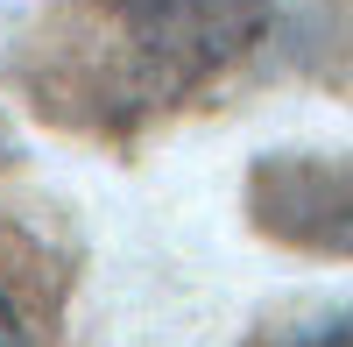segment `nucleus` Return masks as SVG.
I'll return each mask as SVG.
<instances>
[{
  "mask_svg": "<svg viewBox=\"0 0 353 347\" xmlns=\"http://www.w3.org/2000/svg\"><path fill=\"white\" fill-rule=\"evenodd\" d=\"M0 347H28V333H21V319H14L8 298H0Z\"/></svg>",
  "mask_w": 353,
  "mask_h": 347,
  "instance_id": "obj_2",
  "label": "nucleus"
},
{
  "mask_svg": "<svg viewBox=\"0 0 353 347\" xmlns=\"http://www.w3.org/2000/svg\"><path fill=\"white\" fill-rule=\"evenodd\" d=\"M14 163V128H8V113H0V170Z\"/></svg>",
  "mask_w": 353,
  "mask_h": 347,
  "instance_id": "obj_3",
  "label": "nucleus"
},
{
  "mask_svg": "<svg viewBox=\"0 0 353 347\" xmlns=\"http://www.w3.org/2000/svg\"><path fill=\"white\" fill-rule=\"evenodd\" d=\"M128 15V28L141 36V50L170 57L176 71H198L212 57L241 50V36L254 28V0H113Z\"/></svg>",
  "mask_w": 353,
  "mask_h": 347,
  "instance_id": "obj_1",
  "label": "nucleus"
}]
</instances>
